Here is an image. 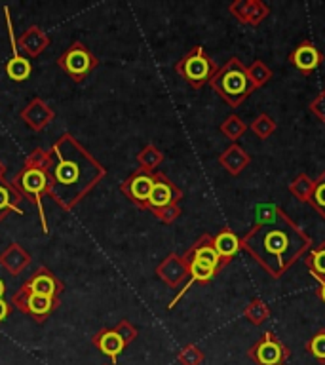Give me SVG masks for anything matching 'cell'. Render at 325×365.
I'll return each instance as SVG.
<instances>
[{"label":"cell","mask_w":325,"mask_h":365,"mask_svg":"<svg viewBox=\"0 0 325 365\" xmlns=\"http://www.w3.org/2000/svg\"><path fill=\"white\" fill-rule=\"evenodd\" d=\"M310 236L296 227L282 207H267V215H261L255 227L242 238V250L272 278L284 276L285 270L310 250Z\"/></svg>","instance_id":"obj_1"},{"label":"cell","mask_w":325,"mask_h":365,"mask_svg":"<svg viewBox=\"0 0 325 365\" xmlns=\"http://www.w3.org/2000/svg\"><path fill=\"white\" fill-rule=\"evenodd\" d=\"M71 150H63V147L57 143L53 147V194L57 202H63L68 205L73 200L78 198L80 192L91 187L97 177L101 175L99 165L91 158H88L84 150H74V158L71 156Z\"/></svg>","instance_id":"obj_2"},{"label":"cell","mask_w":325,"mask_h":365,"mask_svg":"<svg viewBox=\"0 0 325 365\" xmlns=\"http://www.w3.org/2000/svg\"><path fill=\"white\" fill-rule=\"evenodd\" d=\"M210 84L230 107L242 105L257 90L255 82L249 76V68L238 57H232L227 65H222Z\"/></svg>","instance_id":"obj_3"},{"label":"cell","mask_w":325,"mask_h":365,"mask_svg":"<svg viewBox=\"0 0 325 365\" xmlns=\"http://www.w3.org/2000/svg\"><path fill=\"white\" fill-rule=\"evenodd\" d=\"M182 198L181 188L171 181L164 173H154V185L148 196L147 210L154 211V215L160 217L162 221L170 222L181 215L179 210V200Z\"/></svg>","instance_id":"obj_4"},{"label":"cell","mask_w":325,"mask_h":365,"mask_svg":"<svg viewBox=\"0 0 325 365\" xmlns=\"http://www.w3.org/2000/svg\"><path fill=\"white\" fill-rule=\"evenodd\" d=\"M175 71L187 80L192 88H202L204 84H210L213 76L217 74L219 67L217 63L207 56V51L202 46H196L190 50L181 61L175 65Z\"/></svg>","instance_id":"obj_5"},{"label":"cell","mask_w":325,"mask_h":365,"mask_svg":"<svg viewBox=\"0 0 325 365\" xmlns=\"http://www.w3.org/2000/svg\"><path fill=\"white\" fill-rule=\"evenodd\" d=\"M291 350L274 335L272 331H267L253 346L247 350V358L255 365H285L289 359Z\"/></svg>","instance_id":"obj_6"},{"label":"cell","mask_w":325,"mask_h":365,"mask_svg":"<svg viewBox=\"0 0 325 365\" xmlns=\"http://www.w3.org/2000/svg\"><path fill=\"white\" fill-rule=\"evenodd\" d=\"M182 259H185V261L198 262V264L210 268V270H213V272L217 274L225 268V262H222L221 255L217 253L215 245H213V236H210V234L200 236L198 242L182 255Z\"/></svg>","instance_id":"obj_7"},{"label":"cell","mask_w":325,"mask_h":365,"mask_svg":"<svg viewBox=\"0 0 325 365\" xmlns=\"http://www.w3.org/2000/svg\"><path fill=\"white\" fill-rule=\"evenodd\" d=\"M153 185L154 173L141 168V170L135 171V173L122 185V190H124L125 196H128L133 204H137L139 207H143V210H147L148 196H150Z\"/></svg>","instance_id":"obj_8"},{"label":"cell","mask_w":325,"mask_h":365,"mask_svg":"<svg viewBox=\"0 0 325 365\" xmlns=\"http://www.w3.org/2000/svg\"><path fill=\"white\" fill-rule=\"evenodd\" d=\"M59 65H61L68 74H73V78H82V76H86V74L93 68L96 59H93V56H91L90 51L86 50L84 46L74 44L73 48L59 59Z\"/></svg>","instance_id":"obj_9"},{"label":"cell","mask_w":325,"mask_h":365,"mask_svg":"<svg viewBox=\"0 0 325 365\" xmlns=\"http://www.w3.org/2000/svg\"><path fill=\"white\" fill-rule=\"evenodd\" d=\"M291 65L301 73H312L324 63V53L316 48L310 40H302L301 44L295 46V50L289 53Z\"/></svg>","instance_id":"obj_10"},{"label":"cell","mask_w":325,"mask_h":365,"mask_svg":"<svg viewBox=\"0 0 325 365\" xmlns=\"http://www.w3.org/2000/svg\"><path fill=\"white\" fill-rule=\"evenodd\" d=\"M16 302L23 312L31 314V316L36 319L48 316V314L51 312L53 304H56V301H53L51 297L36 295V293H31V291L27 289H23L21 293L16 297Z\"/></svg>","instance_id":"obj_11"},{"label":"cell","mask_w":325,"mask_h":365,"mask_svg":"<svg viewBox=\"0 0 325 365\" xmlns=\"http://www.w3.org/2000/svg\"><path fill=\"white\" fill-rule=\"evenodd\" d=\"M17 185L21 187L25 194H31L34 200H40V194L44 192L46 185H48V177H46V171L38 165H27V170L17 179Z\"/></svg>","instance_id":"obj_12"},{"label":"cell","mask_w":325,"mask_h":365,"mask_svg":"<svg viewBox=\"0 0 325 365\" xmlns=\"http://www.w3.org/2000/svg\"><path fill=\"white\" fill-rule=\"evenodd\" d=\"M213 245H215L217 253L221 255L222 262L227 267L228 262L234 259V255L242 250V238L238 234H234L230 228H222V230H219V234L213 236Z\"/></svg>","instance_id":"obj_13"},{"label":"cell","mask_w":325,"mask_h":365,"mask_svg":"<svg viewBox=\"0 0 325 365\" xmlns=\"http://www.w3.org/2000/svg\"><path fill=\"white\" fill-rule=\"evenodd\" d=\"M93 344H96L105 356H108V358L113 359V364L118 359V356L125 348V341L116 329L99 331V333L93 336Z\"/></svg>","instance_id":"obj_14"},{"label":"cell","mask_w":325,"mask_h":365,"mask_svg":"<svg viewBox=\"0 0 325 365\" xmlns=\"http://www.w3.org/2000/svg\"><path fill=\"white\" fill-rule=\"evenodd\" d=\"M230 11L238 17L239 21L249 23V25H257L262 21L268 14V8L261 2H238V4L230 6Z\"/></svg>","instance_id":"obj_15"},{"label":"cell","mask_w":325,"mask_h":365,"mask_svg":"<svg viewBox=\"0 0 325 365\" xmlns=\"http://www.w3.org/2000/svg\"><path fill=\"white\" fill-rule=\"evenodd\" d=\"M219 162L225 165V170H227L228 173L238 175V173L244 171L245 165L249 164L251 158L245 154L244 148L238 147V145H232V147H228L227 150H225V154L219 158Z\"/></svg>","instance_id":"obj_16"},{"label":"cell","mask_w":325,"mask_h":365,"mask_svg":"<svg viewBox=\"0 0 325 365\" xmlns=\"http://www.w3.org/2000/svg\"><path fill=\"white\" fill-rule=\"evenodd\" d=\"M160 276L171 285H177L181 282L185 276L188 274V268H187V262L182 257H177V255H170L167 257V261L160 267Z\"/></svg>","instance_id":"obj_17"},{"label":"cell","mask_w":325,"mask_h":365,"mask_svg":"<svg viewBox=\"0 0 325 365\" xmlns=\"http://www.w3.org/2000/svg\"><path fill=\"white\" fill-rule=\"evenodd\" d=\"M23 289L31 291V293H36V295H44V297H53L57 295V282L56 278L51 276L50 272H38L34 276L31 282H29Z\"/></svg>","instance_id":"obj_18"},{"label":"cell","mask_w":325,"mask_h":365,"mask_svg":"<svg viewBox=\"0 0 325 365\" xmlns=\"http://www.w3.org/2000/svg\"><path fill=\"white\" fill-rule=\"evenodd\" d=\"M304 264L310 270L314 278L318 279L319 284L325 282V242L314 247V250L308 251L306 259H304Z\"/></svg>","instance_id":"obj_19"},{"label":"cell","mask_w":325,"mask_h":365,"mask_svg":"<svg viewBox=\"0 0 325 365\" xmlns=\"http://www.w3.org/2000/svg\"><path fill=\"white\" fill-rule=\"evenodd\" d=\"M308 204L312 205L314 210L325 219V171L319 173L318 179H314L312 192H310Z\"/></svg>","instance_id":"obj_20"},{"label":"cell","mask_w":325,"mask_h":365,"mask_svg":"<svg viewBox=\"0 0 325 365\" xmlns=\"http://www.w3.org/2000/svg\"><path fill=\"white\" fill-rule=\"evenodd\" d=\"M244 316L249 319L253 325H261L270 318V308H268L267 302L261 301V299H253V301L249 302V307L245 308Z\"/></svg>","instance_id":"obj_21"},{"label":"cell","mask_w":325,"mask_h":365,"mask_svg":"<svg viewBox=\"0 0 325 365\" xmlns=\"http://www.w3.org/2000/svg\"><path fill=\"white\" fill-rule=\"evenodd\" d=\"M6 73H8V76H10L11 80L21 82V80L29 78V74H31V63H29L27 59H23V57L16 56L10 63H8Z\"/></svg>","instance_id":"obj_22"},{"label":"cell","mask_w":325,"mask_h":365,"mask_svg":"<svg viewBox=\"0 0 325 365\" xmlns=\"http://www.w3.org/2000/svg\"><path fill=\"white\" fill-rule=\"evenodd\" d=\"M306 352L312 354L319 364H325V329L316 331L306 342Z\"/></svg>","instance_id":"obj_23"},{"label":"cell","mask_w":325,"mask_h":365,"mask_svg":"<svg viewBox=\"0 0 325 365\" xmlns=\"http://www.w3.org/2000/svg\"><path fill=\"white\" fill-rule=\"evenodd\" d=\"M312 185L314 181L308 175L301 173V175L296 177L295 181L289 185V192L295 194V198H299L301 202H308L310 198V192H312Z\"/></svg>","instance_id":"obj_24"},{"label":"cell","mask_w":325,"mask_h":365,"mask_svg":"<svg viewBox=\"0 0 325 365\" xmlns=\"http://www.w3.org/2000/svg\"><path fill=\"white\" fill-rule=\"evenodd\" d=\"M177 359L181 365H202L204 364V350H200L196 344H188L181 348V352L177 354Z\"/></svg>","instance_id":"obj_25"},{"label":"cell","mask_w":325,"mask_h":365,"mask_svg":"<svg viewBox=\"0 0 325 365\" xmlns=\"http://www.w3.org/2000/svg\"><path fill=\"white\" fill-rule=\"evenodd\" d=\"M249 76H251V80L255 82L257 88H259V86L264 84V82H268V80H270V76H272V71H270V68H268L262 61H255L249 67Z\"/></svg>","instance_id":"obj_26"},{"label":"cell","mask_w":325,"mask_h":365,"mask_svg":"<svg viewBox=\"0 0 325 365\" xmlns=\"http://www.w3.org/2000/svg\"><path fill=\"white\" fill-rule=\"evenodd\" d=\"M222 133L228 137V139H232V141H236L242 133L245 131V124L242 122V120L238 118V116H230V118L222 124Z\"/></svg>","instance_id":"obj_27"},{"label":"cell","mask_w":325,"mask_h":365,"mask_svg":"<svg viewBox=\"0 0 325 365\" xmlns=\"http://www.w3.org/2000/svg\"><path fill=\"white\" fill-rule=\"evenodd\" d=\"M251 130L255 131L257 135L261 137V139H264V137H268L274 131L272 118H270V116H267V114H261V116H259V118L253 122Z\"/></svg>","instance_id":"obj_28"},{"label":"cell","mask_w":325,"mask_h":365,"mask_svg":"<svg viewBox=\"0 0 325 365\" xmlns=\"http://www.w3.org/2000/svg\"><path fill=\"white\" fill-rule=\"evenodd\" d=\"M141 156H143V158H145V156H147V158H148V162H147V164H145V168H143V170H147V171L154 170V165L162 162V154H160L158 150H156V148H154V147H147V148H145V153H143Z\"/></svg>","instance_id":"obj_29"},{"label":"cell","mask_w":325,"mask_h":365,"mask_svg":"<svg viewBox=\"0 0 325 365\" xmlns=\"http://www.w3.org/2000/svg\"><path fill=\"white\" fill-rule=\"evenodd\" d=\"M310 110H312V113L325 124V90L310 103Z\"/></svg>","instance_id":"obj_30"},{"label":"cell","mask_w":325,"mask_h":365,"mask_svg":"<svg viewBox=\"0 0 325 365\" xmlns=\"http://www.w3.org/2000/svg\"><path fill=\"white\" fill-rule=\"evenodd\" d=\"M116 331H118L120 335H122V339H124V341H125V344H130V342L133 341V339H135V336H137V329H135V327H131V325L125 324V322H122V324H120L118 327H116Z\"/></svg>","instance_id":"obj_31"},{"label":"cell","mask_w":325,"mask_h":365,"mask_svg":"<svg viewBox=\"0 0 325 365\" xmlns=\"http://www.w3.org/2000/svg\"><path fill=\"white\" fill-rule=\"evenodd\" d=\"M4 210H14V202H11V192L8 187L0 182V211Z\"/></svg>","instance_id":"obj_32"},{"label":"cell","mask_w":325,"mask_h":365,"mask_svg":"<svg viewBox=\"0 0 325 365\" xmlns=\"http://www.w3.org/2000/svg\"><path fill=\"white\" fill-rule=\"evenodd\" d=\"M8 312H10V308H8V302L0 299V322H2V319H6Z\"/></svg>","instance_id":"obj_33"},{"label":"cell","mask_w":325,"mask_h":365,"mask_svg":"<svg viewBox=\"0 0 325 365\" xmlns=\"http://www.w3.org/2000/svg\"><path fill=\"white\" fill-rule=\"evenodd\" d=\"M316 295H318L319 301L325 304V282H321V284L318 285V289H316Z\"/></svg>","instance_id":"obj_34"},{"label":"cell","mask_w":325,"mask_h":365,"mask_svg":"<svg viewBox=\"0 0 325 365\" xmlns=\"http://www.w3.org/2000/svg\"><path fill=\"white\" fill-rule=\"evenodd\" d=\"M2 295H4V282L0 279V299H2Z\"/></svg>","instance_id":"obj_35"}]
</instances>
